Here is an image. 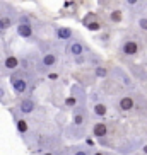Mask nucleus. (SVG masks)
I'll use <instances>...</instances> for the list:
<instances>
[{
    "instance_id": "nucleus-1",
    "label": "nucleus",
    "mask_w": 147,
    "mask_h": 155,
    "mask_svg": "<svg viewBox=\"0 0 147 155\" xmlns=\"http://www.w3.org/2000/svg\"><path fill=\"white\" fill-rule=\"evenodd\" d=\"M89 121V111L86 104H80L77 107L72 109V119H70V124L65 130V135L67 138H84L86 137V126H87Z\"/></svg>"
},
{
    "instance_id": "nucleus-2",
    "label": "nucleus",
    "mask_w": 147,
    "mask_h": 155,
    "mask_svg": "<svg viewBox=\"0 0 147 155\" xmlns=\"http://www.w3.org/2000/svg\"><path fill=\"white\" fill-rule=\"evenodd\" d=\"M34 73L28 72V70H24L19 67L15 72L10 73L9 77V84L12 87V91L17 97H22V96H29L32 91H34Z\"/></svg>"
},
{
    "instance_id": "nucleus-3",
    "label": "nucleus",
    "mask_w": 147,
    "mask_h": 155,
    "mask_svg": "<svg viewBox=\"0 0 147 155\" xmlns=\"http://www.w3.org/2000/svg\"><path fill=\"white\" fill-rule=\"evenodd\" d=\"M58 65V53L55 51V48L51 46H46L43 48L41 55L38 58V67H36V73L39 75H46V73L53 70Z\"/></svg>"
},
{
    "instance_id": "nucleus-4",
    "label": "nucleus",
    "mask_w": 147,
    "mask_h": 155,
    "mask_svg": "<svg viewBox=\"0 0 147 155\" xmlns=\"http://www.w3.org/2000/svg\"><path fill=\"white\" fill-rule=\"evenodd\" d=\"M15 31L17 34L22 39H28V41H32V38H34V31H32V24L29 21L28 15L21 14L17 19V24H15Z\"/></svg>"
},
{
    "instance_id": "nucleus-5",
    "label": "nucleus",
    "mask_w": 147,
    "mask_h": 155,
    "mask_svg": "<svg viewBox=\"0 0 147 155\" xmlns=\"http://www.w3.org/2000/svg\"><path fill=\"white\" fill-rule=\"evenodd\" d=\"M15 107H17V111L21 114H24V116H31V114L38 109V102L32 99L31 96H22V99L17 102Z\"/></svg>"
},
{
    "instance_id": "nucleus-6",
    "label": "nucleus",
    "mask_w": 147,
    "mask_h": 155,
    "mask_svg": "<svg viewBox=\"0 0 147 155\" xmlns=\"http://www.w3.org/2000/svg\"><path fill=\"white\" fill-rule=\"evenodd\" d=\"M65 51L69 53L70 56H79V55H84V53H87V46L84 45L82 41H79V39H70L65 46Z\"/></svg>"
},
{
    "instance_id": "nucleus-7",
    "label": "nucleus",
    "mask_w": 147,
    "mask_h": 155,
    "mask_svg": "<svg viewBox=\"0 0 147 155\" xmlns=\"http://www.w3.org/2000/svg\"><path fill=\"white\" fill-rule=\"evenodd\" d=\"M21 67V61H19V56H15V55H9L7 58L4 60V63H2V68H4V72L5 73H12V72H15V70Z\"/></svg>"
},
{
    "instance_id": "nucleus-8",
    "label": "nucleus",
    "mask_w": 147,
    "mask_h": 155,
    "mask_svg": "<svg viewBox=\"0 0 147 155\" xmlns=\"http://www.w3.org/2000/svg\"><path fill=\"white\" fill-rule=\"evenodd\" d=\"M55 38L56 41L69 43L74 38V31L70 28H67V26H58V28H55Z\"/></svg>"
},
{
    "instance_id": "nucleus-9",
    "label": "nucleus",
    "mask_w": 147,
    "mask_h": 155,
    "mask_svg": "<svg viewBox=\"0 0 147 155\" xmlns=\"http://www.w3.org/2000/svg\"><path fill=\"white\" fill-rule=\"evenodd\" d=\"M91 133H92V137L96 138V140L108 137V124H106L104 121H96L91 128Z\"/></svg>"
},
{
    "instance_id": "nucleus-10",
    "label": "nucleus",
    "mask_w": 147,
    "mask_h": 155,
    "mask_svg": "<svg viewBox=\"0 0 147 155\" xmlns=\"http://www.w3.org/2000/svg\"><path fill=\"white\" fill-rule=\"evenodd\" d=\"M19 61H21V68L28 70V72H31V73H36L38 58H34V56L28 55V56H21V58H19Z\"/></svg>"
},
{
    "instance_id": "nucleus-11",
    "label": "nucleus",
    "mask_w": 147,
    "mask_h": 155,
    "mask_svg": "<svg viewBox=\"0 0 147 155\" xmlns=\"http://www.w3.org/2000/svg\"><path fill=\"white\" fill-rule=\"evenodd\" d=\"M116 106H118L120 111L128 113V111H132L133 107H135V99H133L132 96H123V97H120V99H118Z\"/></svg>"
},
{
    "instance_id": "nucleus-12",
    "label": "nucleus",
    "mask_w": 147,
    "mask_h": 155,
    "mask_svg": "<svg viewBox=\"0 0 147 155\" xmlns=\"http://www.w3.org/2000/svg\"><path fill=\"white\" fill-rule=\"evenodd\" d=\"M121 53L127 56H133L138 53V45L133 39H127V41L121 45Z\"/></svg>"
},
{
    "instance_id": "nucleus-13",
    "label": "nucleus",
    "mask_w": 147,
    "mask_h": 155,
    "mask_svg": "<svg viewBox=\"0 0 147 155\" xmlns=\"http://www.w3.org/2000/svg\"><path fill=\"white\" fill-rule=\"evenodd\" d=\"M14 24H17V21H15L14 15H10V14L0 15V34H2V32H5V31H9Z\"/></svg>"
},
{
    "instance_id": "nucleus-14",
    "label": "nucleus",
    "mask_w": 147,
    "mask_h": 155,
    "mask_svg": "<svg viewBox=\"0 0 147 155\" xmlns=\"http://www.w3.org/2000/svg\"><path fill=\"white\" fill-rule=\"evenodd\" d=\"M92 114L96 116V118H104L106 114H108V106L101 101H97V102H92Z\"/></svg>"
},
{
    "instance_id": "nucleus-15",
    "label": "nucleus",
    "mask_w": 147,
    "mask_h": 155,
    "mask_svg": "<svg viewBox=\"0 0 147 155\" xmlns=\"http://www.w3.org/2000/svg\"><path fill=\"white\" fill-rule=\"evenodd\" d=\"M70 155H91V150H89L87 145H74L70 148H67Z\"/></svg>"
},
{
    "instance_id": "nucleus-16",
    "label": "nucleus",
    "mask_w": 147,
    "mask_h": 155,
    "mask_svg": "<svg viewBox=\"0 0 147 155\" xmlns=\"http://www.w3.org/2000/svg\"><path fill=\"white\" fill-rule=\"evenodd\" d=\"M63 104H65V107H67V109H74V107L80 106V102H79V99H77L75 96H74V94H70L69 97H65Z\"/></svg>"
},
{
    "instance_id": "nucleus-17",
    "label": "nucleus",
    "mask_w": 147,
    "mask_h": 155,
    "mask_svg": "<svg viewBox=\"0 0 147 155\" xmlns=\"http://www.w3.org/2000/svg\"><path fill=\"white\" fill-rule=\"evenodd\" d=\"M108 75H110V70L106 68V67H103V65H96V67H94V77L106 78Z\"/></svg>"
},
{
    "instance_id": "nucleus-18",
    "label": "nucleus",
    "mask_w": 147,
    "mask_h": 155,
    "mask_svg": "<svg viewBox=\"0 0 147 155\" xmlns=\"http://www.w3.org/2000/svg\"><path fill=\"white\" fill-rule=\"evenodd\" d=\"M84 26H86V29H89V31H99V29H101V24L97 22V21H89V17L84 19Z\"/></svg>"
},
{
    "instance_id": "nucleus-19",
    "label": "nucleus",
    "mask_w": 147,
    "mask_h": 155,
    "mask_svg": "<svg viewBox=\"0 0 147 155\" xmlns=\"http://www.w3.org/2000/svg\"><path fill=\"white\" fill-rule=\"evenodd\" d=\"M121 17H123L121 10H113V12L110 14V21H111V22H115V24L121 22Z\"/></svg>"
},
{
    "instance_id": "nucleus-20",
    "label": "nucleus",
    "mask_w": 147,
    "mask_h": 155,
    "mask_svg": "<svg viewBox=\"0 0 147 155\" xmlns=\"http://www.w3.org/2000/svg\"><path fill=\"white\" fill-rule=\"evenodd\" d=\"M113 72H115V73H118L120 80H121V82H123L125 85H132V80H130V78L127 77V73H125V72H121V70H118V68H115Z\"/></svg>"
},
{
    "instance_id": "nucleus-21",
    "label": "nucleus",
    "mask_w": 147,
    "mask_h": 155,
    "mask_svg": "<svg viewBox=\"0 0 147 155\" xmlns=\"http://www.w3.org/2000/svg\"><path fill=\"white\" fill-rule=\"evenodd\" d=\"M86 61H87V58H86V53H84V55H79V56H74V63L79 65V67H80V65H84Z\"/></svg>"
},
{
    "instance_id": "nucleus-22",
    "label": "nucleus",
    "mask_w": 147,
    "mask_h": 155,
    "mask_svg": "<svg viewBox=\"0 0 147 155\" xmlns=\"http://www.w3.org/2000/svg\"><path fill=\"white\" fill-rule=\"evenodd\" d=\"M46 78H48L50 82H56V80L60 78V75H58L56 72H53V70H50V72L46 73Z\"/></svg>"
},
{
    "instance_id": "nucleus-23",
    "label": "nucleus",
    "mask_w": 147,
    "mask_h": 155,
    "mask_svg": "<svg viewBox=\"0 0 147 155\" xmlns=\"http://www.w3.org/2000/svg\"><path fill=\"white\" fill-rule=\"evenodd\" d=\"M5 99H7V91H5V87L2 85V84H0V102L4 104Z\"/></svg>"
},
{
    "instance_id": "nucleus-24",
    "label": "nucleus",
    "mask_w": 147,
    "mask_h": 155,
    "mask_svg": "<svg viewBox=\"0 0 147 155\" xmlns=\"http://www.w3.org/2000/svg\"><path fill=\"white\" fill-rule=\"evenodd\" d=\"M138 26H140V29L147 31V19H140V21H138Z\"/></svg>"
},
{
    "instance_id": "nucleus-25",
    "label": "nucleus",
    "mask_w": 147,
    "mask_h": 155,
    "mask_svg": "<svg viewBox=\"0 0 147 155\" xmlns=\"http://www.w3.org/2000/svg\"><path fill=\"white\" fill-rule=\"evenodd\" d=\"M91 155H115V153H110V152H104V150H96V152H92Z\"/></svg>"
},
{
    "instance_id": "nucleus-26",
    "label": "nucleus",
    "mask_w": 147,
    "mask_h": 155,
    "mask_svg": "<svg viewBox=\"0 0 147 155\" xmlns=\"http://www.w3.org/2000/svg\"><path fill=\"white\" fill-rule=\"evenodd\" d=\"M39 155H58L56 152H53V150H45V152H41Z\"/></svg>"
},
{
    "instance_id": "nucleus-27",
    "label": "nucleus",
    "mask_w": 147,
    "mask_h": 155,
    "mask_svg": "<svg viewBox=\"0 0 147 155\" xmlns=\"http://www.w3.org/2000/svg\"><path fill=\"white\" fill-rule=\"evenodd\" d=\"M137 2H138V0H127V4H128V5H135Z\"/></svg>"
},
{
    "instance_id": "nucleus-28",
    "label": "nucleus",
    "mask_w": 147,
    "mask_h": 155,
    "mask_svg": "<svg viewBox=\"0 0 147 155\" xmlns=\"http://www.w3.org/2000/svg\"><path fill=\"white\" fill-rule=\"evenodd\" d=\"M142 152H144V153L147 155V145H145V147H142Z\"/></svg>"
}]
</instances>
